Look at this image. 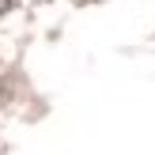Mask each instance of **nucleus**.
Returning a JSON list of instances; mask_svg holds the SVG:
<instances>
[{
    "mask_svg": "<svg viewBox=\"0 0 155 155\" xmlns=\"http://www.w3.org/2000/svg\"><path fill=\"white\" fill-rule=\"evenodd\" d=\"M12 8H15V0H0V15H8Z\"/></svg>",
    "mask_w": 155,
    "mask_h": 155,
    "instance_id": "1",
    "label": "nucleus"
}]
</instances>
